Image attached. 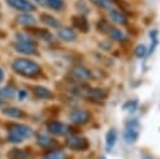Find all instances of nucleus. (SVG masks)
<instances>
[{
    "label": "nucleus",
    "instance_id": "f257e3e1",
    "mask_svg": "<svg viewBox=\"0 0 160 159\" xmlns=\"http://www.w3.org/2000/svg\"><path fill=\"white\" fill-rule=\"evenodd\" d=\"M12 69L15 73L29 78H35L41 73L40 65L30 59H16L12 63Z\"/></svg>",
    "mask_w": 160,
    "mask_h": 159
},
{
    "label": "nucleus",
    "instance_id": "f03ea898",
    "mask_svg": "<svg viewBox=\"0 0 160 159\" xmlns=\"http://www.w3.org/2000/svg\"><path fill=\"white\" fill-rule=\"evenodd\" d=\"M32 135V130L30 126L24 124H11L9 125V134L8 139L12 143H20L26 138Z\"/></svg>",
    "mask_w": 160,
    "mask_h": 159
},
{
    "label": "nucleus",
    "instance_id": "7ed1b4c3",
    "mask_svg": "<svg viewBox=\"0 0 160 159\" xmlns=\"http://www.w3.org/2000/svg\"><path fill=\"white\" fill-rule=\"evenodd\" d=\"M140 134V124L136 119H130L125 124V130H124V140L129 144L135 143L139 138Z\"/></svg>",
    "mask_w": 160,
    "mask_h": 159
},
{
    "label": "nucleus",
    "instance_id": "20e7f679",
    "mask_svg": "<svg viewBox=\"0 0 160 159\" xmlns=\"http://www.w3.org/2000/svg\"><path fill=\"white\" fill-rule=\"evenodd\" d=\"M98 29L102 33H105L109 38H111L112 40L116 41H122L125 39V35L121 33V30L116 29L115 26H111L106 20H101L98 23Z\"/></svg>",
    "mask_w": 160,
    "mask_h": 159
},
{
    "label": "nucleus",
    "instance_id": "39448f33",
    "mask_svg": "<svg viewBox=\"0 0 160 159\" xmlns=\"http://www.w3.org/2000/svg\"><path fill=\"white\" fill-rule=\"evenodd\" d=\"M66 146L72 150H86L89 148V141L84 136L71 135L66 139Z\"/></svg>",
    "mask_w": 160,
    "mask_h": 159
},
{
    "label": "nucleus",
    "instance_id": "423d86ee",
    "mask_svg": "<svg viewBox=\"0 0 160 159\" xmlns=\"http://www.w3.org/2000/svg\"><path fill=\"white\" fill-rule=\"evenodd\" d=\"M70 76L72 78V80H76V81H80V83H84V81H88L91 79L92 74L89 69L81 66V65H76L71 69L70 71Z\"/></svg>",
    "mask_w": 160,
    "mask_h": 159
},
{
    "label": "nucleus",
    "instance_id": "0eeeda50",
    "mask_svg": "<svg viewBox=\"0 0 160 159\" xmlns=\"http://www.w3.org/2000/svg\"><path fill=\"white\" fill-rule=\"evenodd\" d=\"M69 118L75 124H85V123H88L90 120L91 115H90L89 111H86L84 109H75V110H72L70 113Z\"/></svg>",
    "mask_w": 160,
    "mask_h": 159
},
{
    "label": "nucleus",
    "instance_id": "6e6552de",
    "mask_svg": "<svg viewBox=\"0 0 160 159\" xmlns=\"http://www.w3.org/2000/svg\"><path fill=\"white\" fill-rule=\"evenodd\" d=\"M48 130L55 135H66L70 131V128L64 123L52 120V121L48 123Z\"/></svg>",
    "mask_w": 160,
    "mask_h": 159
},
{
    "label": "nucleus",
    "instance_id": "1a4fd4ad",
    "mask_svg": "<svg viewBox=\"0 0 160 159\" xmlns=\"http://www.w3.org/2000/svg\"><path fill=\"white\" fill-rule=\"evenodd\" d=\"M6 1L14 9L24 11V13H29V11H34L35 10V5L29 0H6Z\"/></svg>",
    "mask_w": 160,
    "mask_h": 159
},
{
    "label": "nucleus",
    "instance_id": "9d476101",
    "mask_svg": "<svg viewBox=\"0 0 160 159\" xmlns=\"http://www.w3.org/2000/svg\"><path fill=\"white\" fill-rule=\"evenodd\" d=\"M82 95L90 100H104L106 98V91L100 88H88Z\"/></svg>",
    "mask_w": 160,
    "mask_h": 159
},
{
    "label": "nucleus",
    "instance_id": "9b49d317",
    "mask_svg": "<svg viewBox=\"0 0 160 159\" xmlns=\"http://www.w3.org/2000/svg\"><path fill=\"white\" fill-rule=\"evenodd\" d=\"M15 50L19 51V53H22V54H36V45H35V41L32 43H15Z\"/></svg>",
    "mask_w": 160,
    "mask_h": 159
},
{
    "label": "nucleus",
    "instance_id": "f8f14e48",
    "mask_svg": "<svg viewBox=\"0 0 160 159\" xmlns=\"http://www.w3.org/2000/svg\"><path fill=\"white\" fill-rule=\"evenodd\" d=\"M109 18H110L111 21H114V23H116V24H120V25H125V24L128 23L126 15H125L122 11L118 10V9H111V10H109Z\"/></svg>",
    "mask_w": 160,
    "mask_h": 159
},
{
    "label": "nucleus",
    "instance_id": "ddd939ff",
    "mask_svg": "<svg viewBox=\"0 0 160 159\" xmlns=\"http://www.w3.org/2000/svg\"><path fill=\"white\" fill-rule=\"evenodd\" d=\"M32 94L39 99H51L54 96V94L48 88L40 86V85H36L32 88Z\"/></svg>",
    "mask_w": 160,
    "mask_h": 159
},
{
    "label": "nucleus",
    "instance_id": "4468645a",
    "mask_svg": "<svg viewBox=\"0 0 160 159\" xmlns=\"http://www.w3.org/2000/svg\"><path fill=\"white\" fill-rule=\"evenodd\" d=\"M58 35L64 41H74L76 39V33L71 28H60Z\"/></svg>",
    "mask_w": 160,
    "mask_h": 159
},
{
    "label": "nucleus",
    "instance_id": "2eb2a0df",
    "mask_svg": "<svg viewBox=\"0 0 160 159\" xmlns=\"http://www.w3.org/2000/svg\"><path fill=\"white\" fill-rule=\"evenodd\" d=\"M8 158L9 159H34L32 155L30 153H28L26 150H22V149H12L8 153Z\"/></svg>",
    "mask_w": 160,
    "mask_h": 159
},
{
    "label": "nucleus",
    "instance_id": "dca6fc26",
    "mask_svg": "<svg viewBox=\"0 0 160 159\" xmlns=\"http://www.w3.org/2000/svg\"><path fill=\"white\" fill-rule=\"evenodd\" d=\"M36 141H38V144L40 146H44V148H54V146L58 145V141L56 140L51 139L50 136H48L45 134H39Z\"/></svg>",
    "mask_w": 160,
    "mask_h": 159
},
{
    "label": "nucleus",
    "instance_id": "f3484780",
    "mask_svg": "<svg viewBox=\"0 0 160 159\" xmlns=\"http://www.w3.org/2000/svg\"><path fill=\"white\" fill-rule=\"evenodd\" d=\"M30 33L32 34L34 38H38V39H41V40H45V41H49V40L52 39V34L49 33V31L45 30V29L32 28V29H30Z\"/></svg>",
    "mask_w": 160,
    "mask_h": 159
},
{
    "label": "nucleus",
    "instance_id": "a211bd4d",
    "mask_svg": "<svg viewBox=\"0 0 160 159\" xmlns=\"http://www.w3.org/2000/svg\"><path fill=\"white\" fill-rule=\"evenodd\" d=\"M72 25H74V28L79 29L82 33H86L89 30V23L84 16H74L72 18Z\"/></svg>",
    "mask_w": 160,
    "mask_h": 159
},
{
    "label": "nucleus",
    "instance_id": "6ab92c4d",
    "mask_svg": "<svg viewBox=\"0 0 160 159\" xmlns=\"http://www.w3.org/2000/svg\"><path fill=\"white\" fill-rule=\"evenodd\" d=\"M18 23L19 24H21V25H25V26H32V25H35L36 24V20H35V18L34 16H31L30 14H21V15H19L18 18Z\"/></svg>",
    "mask_w": 160,
    "mask_h": 159
},
{
    "label": "nucleus",
    "instance_id": "aec40b11",
    "mask_svg": "<svg viewBox=\"0 0 160 159\" xmlns=\"http://www.w3.org/2000/svg\"><path fill=\"white\" fill-rule=\"evenodd\" d=\"M40 19H41V21L45 23L48 26H51V28H59V26H60V23H59L54 16H51L50 14L42 13V14L40 15Z\"/></svg>",
    "mask_w": 160,
    "mask_h": 159
},
{
    "label": "nucleus",
    "instance_id": "412c9836",
    "mask_svg": "<svg viewBox=\"0 0 160 159\" xmlns=\"http://www.w3.org/2000/svg\"><path fill=\"white\" fill-rule=\"evenodd\" d=\"M2 113L10 118H22L25 114L21 109L19 108H15V106H9V108H5L2 109Z\"/></svg>",
    "mask_w": 160,
    "mask_h": 159
},
{
    "label": "nucleus",
    "instance_id": "4be33fe9",
    "mask_svg": "<svg viewBox=\"0 0 160 159\" xmlns=\"http://www.w3.org/2000/svg\"><path fill=\"white\" fill-rule=\"evenodd\" d=\"M116 138H118V134H116V130L111 129L106 133V150L110 151L111 148L114 146L115 141H116Z\"/></svg>",
    "mask_w": 160,
    "mask_h": 159
},
{
    "label": "nucleus",
    "instance_id": "5701e85b",
    "mask_svg": "<svg viewBox=\"0 0 160 159\" xmlns=\"http://www.w3.org/2000/svg\"><path fill=\"white\" fill-rule=\"evenodd\" d=\"M98 8L111 10L114 8V0H91Z\"/></svg>",
    "mask_w": 160,
    "mask_h": 159
},
{
    "label": "nucleus",
    "instance_id": "b1692460",
    "mask_svg": "<svg viewBox=\"0 0 160 159\" xmlns=\"http://www.w3.org/2000/svg\"><path fill=\"white\" fill-rule=\"evenodd\" d=\"M64 158H65V153L62 150H52L48 153L42 159H64Z\"/></svg>",
    "mask_w": 160,
    "mask_h": 159
},
{
    "label": "nucleus",
    "instance_id": "393cba45",
    "mask_svg": "<svg viewBox=\"0 0 160 159\" xmlns=\"http://www.w3.org/2000/svg\"><path fill=\"white\" fill-rule=\"evenodd\" d=\"M150 39H151V45H150V49H149V54H151L152 51H154V49H155V46L158 45V30H152V31H150Z\"/></svg>",
    "mask_w": 160,
    "mask_h": 159
},
{
    "label": "nucleus",
    "instance_id": "a878e982",
    "mask_svg": "<svg viewBox=\"0 0 160 159\" xmlns=\"http://www.w3.org/2000/svg\"><path fill=\"white\" fill-rule=\"evenodd\" d=\"M46 5H49L54 10H60L64 6V1L62 0H46Z\"/></svg>",
    "mask_w": 160,
    "mask_h": 159
},
{
    "label": "nucleus",
    "instance_id": "bb28decb",
    "mask_svg": "<svg viewBox=\"0 0 160 159\" xmlns=\"http://www.w3.org/2000/svg\"><path fill=\"white\" fill-rule=\"evenodd\" d=\"M136 108H138V100H128L122 105V109L124 110H128V111H135Z\"/></svg>",
    "mask_w": 160,
    "mask_h": 159
},
{
    "label": "nucleus",
    "instance_id": "cd10ccee",
    "mask_svg": "<svg viewBox=\"0 0 160 159\" xmlns=\"http://www.w3.org/2000/svg\"><path fill=\"white\" fill-rule=\"evenodd\" d=\"M1 98L4 96V98H12L14 96V94H15V90L12 89V88H10V86H5V88H2L1 89Z\"/></svg>",
    "mask_w": 160,
    "mask_h": 159
},
{
    "label": "nucleus",
    "instance_id": "c85d7f7f",
    "mask_svg": "<svg viewBox=\"0 0 160 159\" xmlns=\"http://www.w3.org/2000/svg\"><path fill=\"white\" fill-rule=\"evenodd\" d=\"M146 48H145V45H138L136 48H135V55L138 56V58H142V56H145L146 55Z\"/></svg>",
    "mask_w": 160,
    "mask_h": 159
},
{
    "label": "nucleus",
    "instance_id": "c756f323",
    "mask_svg": "<svg viewBox=\"0 0 160 159\" xmlns=\"http://www.w3.org/2000/svg\"><path fill=\"white\" fill-rule=\"evenodd\" d=\"M25 96H26V91H25V90H21V91H19V98H20V100H22Z\"/></svg>",
    "mask_w": 160,
    "mask_h": 159
},
{
    "label": "nucleus",
    "instance_id": "7c9ffc66",
    "mask_svg": "<svg viewBox=\"0 0 160 159\" xmlns=\"http://www.w3.org/2000/svg\"><path fill=\"white\" fill-rule=\"evenodd\" d=\"M141 156H142V159H152V158H151V156H150L149 154H145V153H144V154H142Z\"/></svg>",
    "mask_w": 160,
    "mask_h": 159
},
{
    "label": "nucleus",
    "instance_id": "2f4dec72",
    "mask_svg": "<svg viewBox=\"0 0 160 159\" xmlns=\"http://www.w3.org/2000/svg\"><path fill=\"white\" fill-rule=\"evenodd\" d=\"M2 76H4V73H2V70L0 69V81L2 80Z\"/></svg>",
    "mask_w": 160,
    "mask_h": 159
},
{
    "label": "nucleus",
    "instance_id": "473e14b6",
    "mask_svg": "<svg viewBox=\"0 0 160 159\" xmlns=\"http://www.w3.org/2000/svg\"><path fill=\"white\" fill-rule=\"evenodd\" d=\"M36 1H39V3H41V4H46V0H36Z\"/></svg>",
    "mask_w": 160,
    "mask_h": 159
},
{
    "label": "nucleus",
    "instance_id": "72a5a7b5",
    "mask_svg": "<svg viewBox=\"0 0 160 159\" xmlns=\"http://www.w3.org/2000/svg\"><path fill=\"white\" fill-rule=\"evenodd\" d=\"M2 105V99H1V96H0V106Z\"/></svg>",
    "mask_w": 160,
    "mask_h": 159
},
{
    "label": "nucleus",
    "instance_id": "f704fd0d",
    "mask_svg": "<svg viewBox=\"0 0 160 159\" xmlns=\"http://www.w3.org/2000/svg\"><path fill=\"white\" fill-rule=\"evenodd\" d=\"M101 159H105V158H101Z\"/></svg>",
    "mask_w": 160,
    "mask_h": 159
}]
</instances>
